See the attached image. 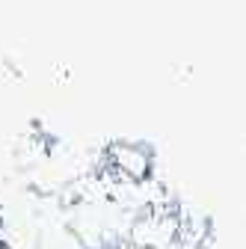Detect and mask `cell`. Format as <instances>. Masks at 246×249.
Listing matches in <instances>:
<instances>
[{
	"label": "cell",
	"instance_id": "obj_1",
	"mask_svg": "<svg viewBox=\"0 0 246 249\" xmlns=\"http://www.w3.org/2000/svg\"><path fill=\"white\" fill-rule=\"evenodd\" d=\"M107 160L131 181H145L151 178V151L142 145V142H131V140H119V142H110L107 145Z\"/></svg>",
	"mask_w": 246,
	"mask_h": 249
}]
</instances>
